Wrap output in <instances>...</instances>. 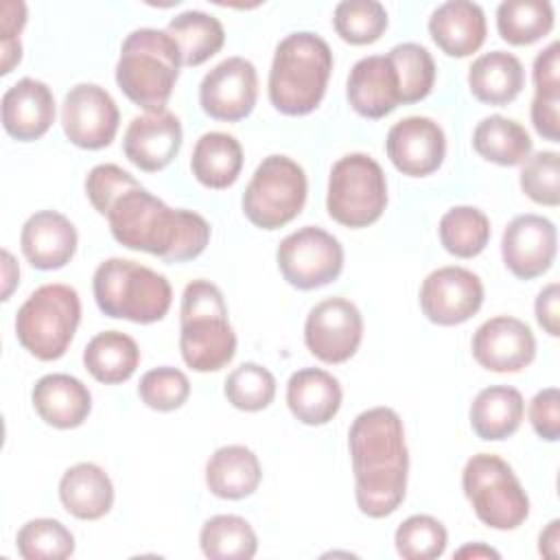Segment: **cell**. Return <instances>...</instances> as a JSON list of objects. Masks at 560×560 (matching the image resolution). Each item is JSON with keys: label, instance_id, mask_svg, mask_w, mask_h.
Returning <instances> with one entry per match:
<instances>
[{"label": "cell", "instance_id": "cell-1", "mask_svg": "<svg viewBox=\"0 0 560 560\" xmlns=\"http://www.w3.org/2000/svg\"><path fill=\"white\" fill-rule=\"evenodd\" d=\"M101 214L122 247L153 254L164 262L192 260L210 243V223L199 212L166 206L138 179L112 197Z\"/></svg>", "mask_w": 560, "mask_h": 560}, {"label": "cell", "instance_id": "cell-2", "mask_svg": "<svg viewBox=\"0 0 560 560\" xmlns=\"http://www.w3.org/2000/svg\"><path fill=\"white\" fill-rule=\"evenodd\" d=\"M354 499L370 518L398 510L407 494L409 451L400 416L392 407L361 411L348 431Z\"/></svg>", "mask_w": 560, "mask_h": 560}, {"label": "cell", "instance_id": "cell-3", "mask_svg": "<svg viewBox=\"0 0 560 560\" xmlns=\"http://www.w3.org/2000/svg\"><path fill=\"white\" fill-rule=\"evenodd\" d=\"M332 72V50L317 33H289L273 52L269 101L284 116H306L324 98Z\"/></svg>", "mask_w": 560, "mask_h": 560}, {"label": "cell", "instance_id": "cell-4", "mask_svg": "<svg viewBox=\"0 0 560 560\" xmlns=\"http://www.w3.org/2000/svg\"><path fill=\"white\" fill-rule=\"evenodd\" d=\"M179 352L195 372H217L236 354V332L223 293L210 280L184 287L179 306Z\"/></svg>", "mask_w": 560, "mask_h": 560}, {"label": "cell", "instance_id": "cell-5", "mask_svg": "<svg viewBox=\"0 0 560 560\" xmlns=\"http://www.w3.org/2000/svg\"><path fill=\"white\" fill-rule=\"evenodd\" d=\"M182 68L175 39L160 28L131 31L116 61L120 92L144 112L166 109Z\"/></svg>", "mask_w": 560, "mask_h": 560}, {"label": "cell", "instance_id": "cell-6", "mask_svg": "<svg viewBox=\"0 0 560 560\" xmlns=\"http://www.w3.org/2000/svg\"><path fill=\"white\" fill-rule=\"evenodd\" d=\"M92 291L101 313L133 324L164 319L173 302L166 276L127 258L103 260L92 276Z\"/></svg>", "mask_w": 560, "mask_h": 560}, {"label": "cell", "instance_id": "cell-7", "mask_svg": "<svg viewBox=\"0 0 560 560\" xmlns=\"http://www.w3.org/2000/svg\"><path fill=\"white\" fill-rule=\"evenodd\" d=\"M81 322V300L74 287L48 282L37 287L15 315L20 346L39 361H57L70 348Z\"/></svg>", "mask_w": 560, "mask_h": 560}, {"label": "cell", "instance_id": "cell-8", "mask_svg": "<svg viewBox=\"0 0 560 560\" xmlns=\"http://www.w3.org/2000/svg\"><path fill=\"white\" fill-rule=\"evenodd\" d=\"M462 488L477 518L492 529H516L529 516L527 492L512 466L494 453H477L466 462Z\"/></svg>", "mask_w": 560, "mask_h": 560}, {"label": "cell", "instance_id": "cell-9", "mask_svg": "<svg viewBox=\"0 0 560 560\" xmlns=\"http://www.w3.org/2000/svg\"><path fill=\"white\" fill-rule=\"evenodd\" d=\"M387 206V179L381 164L368 153L339 158L328 175L326 210L346 228H368L381 219Z\"/></svg>", "mask_w": 560, "mask_h": 560}, {"label": "cell", "instance_id": "cell-10", "mask_svg": "<svg viewBox=\"0 0 560 560\" xmlns=\"http://www.w3.org/2000/svg\"><path fill=\"white\" fill-rule=\"evenodd\" d=\"M308 182L304 168L295 160L273 153L256 166L241 206L252 225L278 230L302 212Z\"/></svg>", "mask_w": 560, "mask_h": 560}, {"label": "cell", "instance_id": "cell-11", "mask_svg": "<svg viewBox=\"0 0 560 560\" xmlns=\"http://www.w3.org/2000/svg\"><path fill=\"white\" fill-rule=\"evenodd\" d=\"M276 260L282 278L291 287L311 291L339 278L343 247L330 232L317 225H304L280 241Z\"/></svg>", "mask_w": 560, "mask_h": 560}, {"label": "cell", "instance_id": "cell-12", "mask_svg": "<svg viewBox=\"0 0 560 560\" xmlns=\"http://www.w3.org/2000/svg\"><path fill=\"white\" fill-rule=\"evenodd\" d=\"M120 125V112L112 94L96 83H77L61 103L66 138L88 151L109 147Z\"/></svg>", "mask_w": 560, "mask_h": 560}, {"label": "cell", "instance_id": "cell-13", "mask_svg": "<svg viewBox=\"0 0 560 560\" xmlns=\"http://www.w3.org/2000/svg\"><path fill=\"white\" fill-rule=\"evenodd\" d=\"M363 339L361 311L346 298L317 302L304 322V343L324 363H343L359 350Z\"/></svg>", "mask_w": 560, "mask_h": 560}, {"label": "cell", "instance_id": "cell-14", "mask_svg": "<svg viewBox=\"0 0 560 560\" xmlns=\"http://www.w3.org/2000/svg\"><path fill=\"white\" fill-rule=\"evenodd\" d=\"M258 98V72L245 57H228L208 70L199 85V105L225 122L243 120L252 114Z\"/></svg>", "mask_w": 560, "mask_h": 560}, {"label": "cell", "instance_id": "cell-15", "mask_svg": "<svg viewBox=\"0 0 560 560\" xmlns=\"http://www.w3.org/2000/svg\"><path fill=\"white\" fill-rule=\"evenodd\" d=\"M483 304V284L466 267L448 265L431 271L420 287V308L438 326L468 322Z\"/></svg>", "mask_w": 560, "mask_h": 560}, {"label": "cell", "instance_id": "cell-16", "mask_svg": "<svg viewBox=\"0 0 560 560\" xmlns=\"http://www.w3.org/2000/svg\"><path fill=\"white\" fill-rule=\"evenodd\" d=\"M558 232L542 214L514 217L501 236L503 265L521 280H532L549 271L556 260Z\"/></svg>", "mask_w": 560, "mask_h": 560}, {"label": "cell", "instance_id": "cell-17", "mask_svg": "<svg viewBox=\"0 0 560 560\" xmlns=\"http://www.w3.org/2000/svg\"><path fill=\"white\" fill-rule=\"evenodd\" d=\"M385 151L396 171L409 177H424L442 166L446 136L433 118L407 116L389 127Z\"/></svg>", "mask_w": 560, "mask_h": 560}, {"label": "cell", "instance_id": "cell-18", "mask_svg": "<svg viewBox=\"0 0 560 560\" xmlns=\"http://www.w3.org/2000/svg\"><path fill=\"white\" fill-rule=\"evenodd\" d=\"M470 348L475 361L490 372H521L536 357V337L523 319L497 315L475 330Z\"/></svg>", "mask_w": 560, "mask_h": 560}, {"label": "cell", "instance_id": "cell-19", "mask_svg": "<svg viewBox=\"0 0 560 560\" xmlns=\"http://www.w3.org/2000/svg\"><path fill=\"white\" fill-rule=\"evenodd\" d=\"M179 149L182 122L168 109L133 116L122 136L125 158L147 173L166 168Z\"/></svg>", "mask_w": 560, "mask_h": 560}, {"label": "cell", "instance_id": "cell-20", "mask_svg": "<svg viewBox=\"0 0 560 560\" xmlns=\"http://www.w3.org/2000/svg\"><path fill=\"white\" fill-rule=\"evenodd\" d=\"M350 107L370 120L385 118L400 105L398 77L387 55L361 57L346 81Z\"/></svg>", "mask_w": 560, "mask_h": 560}, {"label": "cell", "instance_id": "cell-21", "mask_svg": "<svg viewBox=\"0 0 560 560\" xmlns=\"http://www.w3.org/2000/svg\"><path fill=\"white\" fill-rule=\"evenodd\" d=\"M55 122V96L52 90L33 77L15 81L2 94V127L20 140H39Z\"/></svg>", "mask_w": 560, "mask_h": 560}, {"label": "cell", "instance_id": "cell-22", "mask_svg": "<svg viewBox=\"0 0 560 560\" xmlns=\"http://www.w3.org/2000/svg\"><path fill=\"white\" fill-rule=\"evenodd\" d=\"M77 228L57 210H39L31 214L20 232L24 258L42 271L61 269L77 252Z\"/></svg>", "mask_w": 560, "mask_h": 560}, {"label": "cell", "instance_id": "cell-23", "mask_svg": "<svg viewBox=\"0 0 560 560\" xmlns=\"http://www.w3.org/2000/svg\"><path fill=\"white\" fill-rule=\"evenodd\" d=\"M37 416L55 429H77L92 411V394L77 376L55 372L42 376L31 392Z\"/></svg>", "mask_w": 560, "mask_h": 560}, {"label": "cell", "instance_id": "cell-24", "mask_svg": "<svg viewBox=\"0 0 560 560\" xmlns=\"http://www.w3.org/2000/svg\"><path fill=\"white\" fill-rule=\"evenodd\" d=\"M486 15L477 2L448 0L429 18V35L448 57H468L486 42Z\"/></svg>", "mask_w": 560, "mask_h": 560}, {"label": "cell", "instance_id": "cell-25", "mask_svg": "<svg viewBox=\"0 0 560 560\" xmlns=\"http://www.w3.org/2000/svg\"><path fill=\"white\" fill-rule=\"evenodd\" d=\"M339 381L322 368H302L287 383V405L291 413L308 427L328 424L341 407Z\"/></svg>", "mask_w": 560, "mask_h": 560}, {"label": "cell", "instance_id": "cell-26", "mask_svg": "<svg viewBox=\"0 0 560 560\" xmlns=\"http://www.w3.org/2000/svg\"><path fill=\"white\" fill-rule=\"evenodd\" d=\"M59 501L74 518L98 521L114 505L112 479L98 464L79 462L61 475Z\"/></svg>", "mask_w": 560, "mask_h": 560}, {"label": "cell", "instance_id": "cell-27", "mask_svg": "<svg viewBox=\"0 0 560 560\" xmlns=\"http://www.w3.org/2000/svg\"><path fill=\"white\" fill-rule=\"evenodd\" d=\"M468 88L477 101L503 107L525 88L523 63L508 50L483 52L468 68Z\"/></svg>", "mask_w": 560, "mask_h": 560}, {"label": "cell", "instance_id": "cell-28", "mask_svg": "<svg viewBox=\"0 0 560 560\" xmlns=\"http://www.w3.org/2000/svg\"><path fill=\"white\" fill-rule=\"evenodd\" d=\"M262 470L256 453L243 444L217 448L206 464L208 490L228 501H238L256 492Z\"/></svg>", "mask_w": 560, "mask_h": 560}, {"label": "cell", "instance_id": "cell-29", "mask_svg": "<svg viewBox=\"0 0 560 560\" xmlns=\"http://www.w3.org/2000/svg\"><path fill=\"white\" fill-rule=\"evenodd\" d=\"M525 400L516 387L490 385L483 387L470 402V427L477 438L499 442L514 435L523 422Z\"/></svg>", "mask_w": 560, "mask_h": 560}, {"label": "cell", "instance_id": "cell-30", "mask_svg": "<svg viewBox=\"0 0 560 560\" xmlns=\"http://www.w3.org/2000/svg\"><path fill=\"white\" fill-rule=\"evenodd\" d=\"M243 168V147L225 131H208L199 136L190 155V171L195 179L214 190L230 188Z\"/></svg>", "mask_w": 560, "mask_h": 560}, {"label": "cell", "instance_id": "cell-31", "mask_svg": "<svg viewBox=\"0 0 560 560\" xmlns=\"http://www.w3.org/2000/svg\"><path fill=\"white\" fill-rule=\"evenodd\" d=\"M140 363V348L127 332L103 330L83 350L85 370L105 385H118L133 376Z\"/></svg>", "mask_w": 560, "mask_h": 560}, {"label": "cell", "instance_id": "cell-32", "mask_svg": "<svg viewBox=\"0 0 560 560\" xmlns=\"http://www.w3.org/2000/svg\"><path fill=\"white\" fill-rule=\"evenodd\" d=\"M472 149L499 166H518L532 155V138L521 122L492 114L477 122Z\"/></svg>", "mask_w": 560, "mask_h": 560}, {"label": "cell", "instance_id": "cell-33", "mask_svg": "<svg viewBox=\"0 0 560 560\" xmlns=\"http://www.w3.org/2000/svg\"><path fill=\"white\" fill-rule=\"evenodd\" d=\"M166 33L175 39L182 66H201L214 57L225 42V31L219 18L206 11H184L166 24Z\"/></svg>", "mask_w": 560, "mask_h": 560}, {"label": "cell", "instance_id": "cell-34", "mask_svg": "<svg viewBox=\"0 0 560 560\" xmlns=\"http://www.w3.org/2000/svg\"><path fill=\"white\" fill-rule=\"evenodd\" d=\"M199 545L210 560H249L258 551L256 532L236 514L210 516L201 525Z\"/></svg>", "mask_w": 560, "mask_h": 560}, {"label": "cell", "instance_id": "cell-35", "mask_svg": "<svg viewBox=\"0 0 560 560\" xmlns=\"http://www.w3.org/2000/svg\"><path fill=\"white\" fill-rule=\"evenodd\" d=\"M553 7L547 0H505L497 7V31L512 46H529L553 28Z\"/></svg>", "mask_w": 560, "mask_h": 560}, {"label": "cell", "instance_id": "cell-36", "mask_svg": "<svg viewBox=\"0 0 560 560\" xmlns=\"http://www.w3.org/2000/svg\"><path fill=\"white\" fill-rule=\"evenodd\" d=\"M442 247L457 258H475L490 241V219L475 206L446 210L438 225Z\"/></svg>", "mask_w": 560, "mask_h": 560}, {"label": "cell", "instance_id": "cell-37", "mask_svg": "<svg viewBox=\"0 0 560 560\" xmlns=\"http://www.w3.org/2000/svg\"><path fill=\"white\" fill-rule=\"evenodd\" d=\"M387 59L398 77L400 103H418L431 94L435 83V61L424 46L416 42L396 44L387 52Z\"/></svg>", "mask_w": 560, "mask_h": 560}, {"label": "cell", "instance_id": "cell-38", "mask_svg": "<svg viewBox=\"0 0 560 560\" xmlns=\"http://www.w3.org/2000/svg\"><path fill=\"white\" fill-rule=\"evenodd\" d=\"M15 545L24 560H63L74 553V536L57 518H33L24 523Z\"/></svg>", "mask_w": 560, "mask_h": 560}, {"label": "cell", "instance_id": "cell-39", "mask_svg": "<svg viewBox=\"0 0 560 560\" xmlns=\"http://www.w3.org/2000/svg\"><path fill=\"white\" fill-rule=\"evenodd\" d=\"M332 24L343 42L365 46L385 33L387 11L376 0H343L335 7Z\"/></svg>", "mask_w": 560, "mask_h": 560}, {"label": "cell", "instance_id": "cell-40", "mask_svg": "<svg viewBox=\"0 0 560 560\" xmlns=\"http://www.w3.org/2000/svg\"><path fill=\"white\" fill-rule=\"evenodd\" d=\"M223 394L241 411H260L276 398V376L260 363L247 361L228 374Z\"/></svg>", "mask_w": 560, "mask_h": 560}, {"label": "cell", "instance_id": "cell-41", "mask_svg": "<svg viewBox=\"0 0 560 560\" xmlns=\"http://www.w3.org/2000/svg\"><path fill=\"white\" fill-rule=\"evenodd\" d=\"M446 542V527L431 514H411L394 534L396 551L405 560H435L444 553Z\"/></svg>", "mask_w": 560, "mask_h": 560}, {"label": "cell", "instance_id": "cell-42", "mask_svg": "<svg viewBox=\"0 0 560 560\" xmlns=\"http://www.w3.org/2000/svg\"><path fill=\"white\" fill-rule=\"evenodd\" d=\"M140 400L155 411H175L190 396L188 376L171 365H160L142 374L138 383Z\"/></svg>", "mask_w": 560, "mask_h": 560}, {"label": "cell", "instance_id": "cell-43", "mask_svg": "<svg viewBox=\"0 0 560 560\" xmlns=\"http://www.w3.org/2000/svg\"><path fill=\"white\" fill-rule=\"evenodd\" d=\"M560 155L556 151H538L523 162L518 184L521 190L536 203L556 208L560 203Z\"/></svg>", "mask_w": 560, "mask_h": 560}, {"label": "cell", "instance_id": "cell-44", "mask_svg": "<svg viewBox=\"0 0 560 560\" xmlns=\"http://www.w3.org/2000/svg\"><path fill=\"white\" fill-rule=\"evenodd\" d=\"M26 24V4L22 0L2 2V74H9L22 59L20 31Z\"/></svg>", "mask_w": 560, "mask_h": 560}, {"label": "cell", "instance_id": "cell-45", "mask_svg": "<svg viewBox=\"0 0 560 560\" xmlns=\"http://www.w3.org/2000/svg\"><path fill=\"white\" fill-rule=\"evenodd\" d=\"M529 424L545 442L560 438V392L558 387L540 389L529 402Z\"/></svg>", "mask_w": 560, "mask_h": 560}, {"label": "cell", "instance_id": "cell-46", "mask_svg": "<svg viewBox=\"0 0 560 560\" xmlns=\"http://www.w3.org/2000/svg\"><path fill=\"white\" fill-rule=\"evenodd\" d=\"M534 129L549 142H560V92H534Z\"/></svg>", "mask_w": 560, "mask_h": 560}, {"label": "cell", "instance_id": "cell-47", "mask_svg": "<svg viewBox=\"0 0 560 560\" xmlns=\"http://www.w3.org/2000/svg\"><path fill=\"white\" fill-rule=\"evenodd\" d=\"M534 92H560V44L551 42L534 59Z\"/></svg>", "mask_w": 560, "mask_h": 560}, {"label": "cell", "instance_id": "cell-48", "mask_svg": "<svg viewBox=\"0 0 560 560\" xmlns=\"http://www.w3.org/2000/svg\"><path fill=\"white\" fill-rule=\"evenodd\" d=\"M558 302H560V287H558V282H551V284L542 287L540 293L536 295V302H534L536 322L551 337L560 335V306H558Z\"/></svg>", "mask_w": 560, "mask_h": 560}, {"label": "cell", "instance_id": "cell-49", "mask_svg": "<svg viewBox=\"0 0 560 560\" xmlns=\"http://www.w3.org/2000/svg\"><path fill=\"white\" fill-rule=\"evenodd\" d=\"M538 551L545 558H558L560 553V521L553 518L538 536Z\"/></svg>", "mask_w": 560, "mask_h": 560}, {"label": "cell", "instance_id": "cell-50", "mask_svg": "<svg viewBox=\"0 0 560 560\" xmlns=\"http://www.w3.org/2000/svg\"><path fill=\"white\" fill-rule=\"evenodd\" d=\"M20 282V267L9 249H2V300H9L11 291Z\"/></svg>", "mask_w": 560, "mask_h": 560}, {"label": "cell", "instance_id": "cell-51", "mask_svg": "<svg viewBox=\"0 0 560 560\" xmlns=\"http://www.w3.org/2000/svg\"><path fill=\"white\" fill-rule=\"evenodd\" d=\"M455 558H499V551H494L492 547L483 545V542H472V545H466L462 549L455 551Z\"/></svg>", "mask_w": 560, "mask_h": 560}]
</instances>
